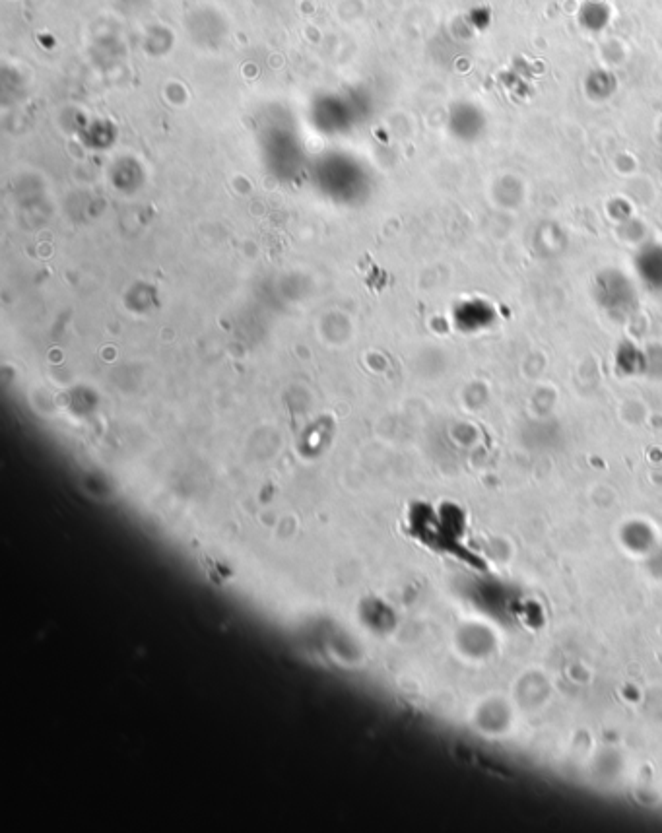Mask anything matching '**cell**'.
Returning <instances> with one entry per match:
<instances>
[{
	"mask_svg": "<svg viewBox=\"0 0 662 833\" xmlns=\"http://www.w3.org/2000/svg\"><path fill=\"white\" fill-rule=\"evenodd\" d=\"M633 270L643 288L653 294H662V245L651 243L637 251L633 259Z\"/></svg>",
	"mask_w": 662,
	"mask_h": 833,
	"instance_id": "obj_3",
	"label": "cell"
},
{
	"mask_svg": "<svg viewBox=\"0 0 662 833\" xmlns=\"http://www.w3.org/2000/svg\"><path fill=\"white\" fill-rule=\"evenodd\" d=\"M494 305L488 300L470 298L463 301L455 311V323L466 334H476L490 329L496 323Z\"/></svg>",
	"mask_w": 662,
	"mask_h": 833,
	"instance_id": "obj_2",
	"label": "cell"
},
{
	"mask_svg": "<svg viewBox=\"0 0 662 833\" xmlns=\"http://www.w3.org/2000/svg\"><path fill=\"white\" fill-rule=\"evenodd\" d=\"M647 352L637 348L635 344H622L616 352V366L620 371L633 375V373H645L647 371Z\"/></svg>",
	"mask_w": 662,
	"mask_h": 833,
	"instance_id": "obj_4",
	"label": "cell"
},
{
	"mask_svg": "<svg viewBox=\"0 0 662 833\" xmlns=\"http://www.w3.org/2000/svg\"><path fill=\"white\" fill-rule=\"evenodd\" d=\"M595 300L616 321H626L639 307V294L622 270L608 268L595 278Z\"/></svg>",
	"mask_w": 662,
	"mask_h": 833,
	"instance_id": "obj_1",
	"label": "cell"
}]
</instances>
